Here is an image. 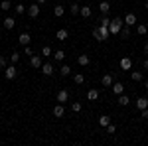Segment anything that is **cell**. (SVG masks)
I'll list each match as a JSON object with an SVG mask.
<instances>
[{
    "label": "cell",
    "instance_id": "6da1fadb",
    "mask_svg": "<svg viewBox=\"0 0 148 146\" xmlns=\"http://www.w3.org/2000/svg\"><path fill=\"white\" fill-rule=\"evenodd\" d=\"M123 26H125V18H114V20H111V24H109V32L111 34H121V30H123Z\"/></svg>",
    "mask_w": 148,
    "mask_h": 146
},
{
    "label": "cell",
    "instance_id": "7a4b0ae2",
    "mask_svg": "<svg viewBox=\"0 0 148 146\" xmlns=\"http://www.w3.org/2000/svg\"><path fill=\"white\" fill-rule=\"evenodd\" d=\"M56 101H57V103H61V105H65V103L69 101V91H67V89H59V91H57Z\"/></svg>",
    "mask_w": 148,
    "mask_h": 146
},
{
    "label": "cell",
    "instance_id": "3957f363",
    "mask_svg": "<svg viewBox=\"0 0 148 146\" xmlns=\"http://www.w3.org/2000/svg\"><path fill=\"white\" fill-rule=\"evenodd\" d=\"M26 12H28V16H30V18H38V16H40V4H38V2L30 4Z\"/></svg>",
    "mask_w": 148,
    "mask_h": 146
},
{
    "label": "cell",
    "instance_id": "277c9868",
    "mask_svg": "<svg viewBox=\"0 0 148 146\" xmlns=\"http://www.w3.org/2000/svg\"><path fill=\"white\" fill-rule=\"evenodd\" d=\"M97 32H99V42L107 40V38L111 36V32H109V26H99V28H97Z\"/></svg>",
    "mask_w": 148,
    "mask_h": 146
},
{
    "label": "cell",
    "instance_id": "5b68a950",
    "mask_svg": "<svg viewBox=\"0 0 148 146\" xmlns=\"http://www.w3.org/2000/svg\"><path fill=\"white\" fill-rule=\"evenodd\" d=\"M30 65L32 67H38V69H42V65H44V61H42V56H32L30 57Z\"/></svg>",
    "mask_w": 148,
    "mask_h": 146
},
{
    "label": "cell",
    "instance_id": "8992f818",
    "mask_svg": "<svg viewBox=\"0 0 148 146\" xmlns=\"http://www.w3.org/2000/svg\"><path fill=\"white\" fill-rule=\"evenodd\" d=\"M4 71H6V79H8V81L16 79V75H18V69L14 67V65H8V67L4 69Z\"/></svg>",
    "mask_w": 148,
    "mask_h": 146
},
{
    "label": "cell",
    "instance_id": "52a82bcc",
    "mask_svg": "<svg viewBox=\"0 0 148 146\" xmlns=\"http://www.w3.org/2000/svg\"><path fill=\"white\" fill-rule=\"evenodd\" d=\"M113 83H114V79L111 73H107V75H103L101 77V85L103 87H113Z\"/></svg>",
    "mask_w": 148,
    "mask_h": 146
},
{
    "label": "cell",
    "instance_id": "ba28073f",
    "mask_svg": "<svg viewBox=\"0 0 148 146\" xmlns=\"http://www.w3.org/2000/svg\"><path fill=\"white\" fill-rule=\"evenodd\" d=\"M18 42H20V45H28L32 42V36L28 34V32H22V34L18 36Z\"/></svg>",
    "mask_w": 148,
    "mask_h": 146
},
{
    "label": "cell",
    "instance_id": "9c48e42d",
    "mask_svg": "<svg viewBox=\"0 0 148 146\" xmlns=\"http://www.w3.org/2000/svg\"><path fill=\"white\" fill-rule=\"evenodd\" d=\"M65 114V107L61 105V103H57L56 107H53V117H57V119H61Z\"/></svg>",
    "mask_w": 148,
    "mask_h": 146
},
{
    "label": "cell",
    "instance_id": "30bf717a",
    "mask_svg": "<svg viewBox=\"0 0 148 146\" xmlns=\"http://www.w3.org/2000/svg\"><path fill=\"white\" fill-rule=\"evenodd\" d=\"M77 63H79L81 67H87V65L91 63V57L87 56V53H83V56H79V57H77Z\"/></svg>",
    "mask_w": 148,
    "mask_h": 146
},
{
    "label": "cell",
    "instance_id": "8fae6325",
    "mask_svg": "<svg viewBox=\"0 0 148 146\" xmlns=\"http://www.w3.org/2000/svg\"><path fill=\"white\" fill-rule=\"evenodd\" d=\"M111 89H113V93L119 97V95H123V93H125V85L116 81V83H113V87H111Z\"/></svg>",
    "mask_w": 148,
    "mask_h": 146
},
{
    "label": "cell",
    "instance_id": "7c38bea8",
    "mask_svg": "<svg viewBox=\"0 0 148 146\" xmlns=\"http://www.w3.org/2000/svg\"><path fill=\"white\" fill-rule=\"evenodd\" d=\"M134 24H136V14H132V12L126 14L125 16V26H134Z\"/></svg>",
    "mask_w": 148,
    "mask_h": 146
},
{
    "label": "cell",
    "instance_id": "4fadbf2b",
    "mask_svg": "<svg viewBox=\"0 0 148 146\" xmlns=\"http://www.w3.org/2000/svg\"><path fill=\"white\" fill-rule=\"evenodd\" d=\"M56 38H57V40H59V42H65V40H67V38H69V32H67V30H65V28H61V30H57Z\"/></svg>",
    "mask_w": 148,
    "mask_h": 146
},
{
    "label": "cell",
    "instance_id": "5bb4252c",
    "mask_svg": "<svg viewBox=\"0 0 148 146\" xmlns=\"http://www.w3.org/2000/svg\"><path fill=\"white\" fill-rule=\"evenodd\" d=\"M121 69H132V59H130V57H123V59H121Z\"/></svg>",
    "mask_w": 148,
    "mask_h": 146
},
{
    "label": "cell",
    "instance_id": "9a60e30c",
    "mask_svg": "<svg viewBox=\"0 0 148 146\" xmlns=\"http://www.w3.org/2000/svg\"><path fill=\"white\" fill-rule=\"evenodd\" d=\"M42 73L47 75V77L53 75V65H51V63H44V65H42Z\"/></svg>",
    "mask_w": 148,
    "mask_h": 146
},
{
    "label": "cell",
    "instance_id": "2e32d148",
    "mask_svg": "<svg viewBox=\"0 0 148 146\" xmlns=\"http://www.w3.org/2000/svg\"><path fill=\"white\" fill-rule=\"evenodd\" d=\"M136 107L142 111V109H148V99L146 97H138L136 99Z\"/></svg>",
    "mask_w": 148,
    "mask_h": 146
},
{
    "label": "cell",
    "instance_id": "e0dca14e",
    "mask_svg": "<svg viewBox=\"0 0 148 146\" xmlns=\"http://www.w3.org/2000/svg\"><path fill=\"white\" fill-rule=\"evenodd\" d=\"M99 10H101V14H107V12L111 10V4H109V0H103L101 4H99Z\"/></svg>",
    "mask_w": 148,
    "mask_h": 146
},
{
    "label": "cell",
    "instance_id": "ac0fdd59",
    "mask_svg": "<svg viewBox=\"0 0 148 146\" xmlns=\"http://www.w3.org/2000/svg\"><path fill=\"white\" fill-rule=\"evenodd\" d=\"M63 14H65V8H63V6H59V4L53 6V16H56V18H61Z\"/></svg>",
    "mask_w": 148,
    "mask_h": 146
},
{
    "label": "cell",
    "instance_id": "d6986e66",
    "mask_svg": "<svg viewBox=\"0 0 148 146\" xmlns=\"http://www.w3.org/2000/svg\"><path fill=\"white\" fill-rule=\"evenodd\" d=\"M111 124V117H99V126L101 128H107Z\"/></svg>",
    "mask_w": 148,
    "mask_h": 146
},
{
    "label": "cell",
    "instance_id": "ffe728a7",
    "mask_svg": "<svg viewBox=\"0 0 148 146\" xmlns=\"http://www.w3.org/2000/svg\"><path fill=\"white\" fill-rule=\"evenodd\" d=\"M4 28H6V30H12V28H14V26H16V20H14V18H4Z\"/></svg>",
    "mask_w": 148,
    "mask_h": 146
},
{
    "label": "cell",
    "instance_id": "44dd1931",
    "mask_svg": "<svg viewBox=\"0 0 148 146\" xmlns=\"http://www.w3.org/2000/svg\"><path fill=\"white\" fill-rule=\"evenodd\" d=\"M79 14L81 16H83V18H91V8H89V6H81V10H79Z\"/></svg>",
    "mask_w": 148,
    "mask_h": 146
},
{
    "label": "cell",
    "instance_id": "7402d4cb",
    "mask_svg": "<svg viewBox=\"0 0 148 146\" xmlns=\"http://www.w3.org/2000/svg\"><path fill=\"white\" fill-rule=\"evenodd\" d=\"M87 99H89V101H97V99H99V91H97V89H89Z\"/></svg>",
    "mask_w": 148,
    "mask_h": 146
},
{
    "label": "cell",
    "instance_id": "603a6c76",
    "mask_svg": "<svg viewBox=\"0 0 148 146\" xmlns=\"http://www.w3.org/2000/svg\"><path fill=\"white\" fill-rule=\"evenodd\" d=\"M130 79H132L134 83H140V81H142V71H132V73H130Z\"/></svg>",
    "mask_w": 148,
    "mask_h": 146
},
{
    "label": "cell",
    "instance_id": "cb8c5ba5",
    "mask_svg": "<svg viewBox=\"0 0 148 146\" xmlns=\"http://www.w3.org/2000/svg\"><path fill=\"white\" fill-rule=\"evenodd\" d=\"M116 101H119V105L126 107V105L130 103V99H128V95H125V93H123V95H119V99H116Z\"/></svg>",
    "mask_w": 148,
    "mask_h": 146
},
{
    "label": "cell",
    "instance_id": "d4e9b609",
    "mask_svg": "<svg viewBox=\"0 0 148 146\" xmlns=\"http://www.w3.org/2000/svg\"><path fill=\"white\" fill-rule=\"evenodd\" d=\"M53 59H56V61H63V59H65V51H63V49H57L56 53H53Z\"/></svg>",
    "mask_w": 148,
    "mask_h": 146
},
{
    "label": "cell",
    "instance_id": "484cf974",
    "mask_svg": "<svg viewBox=\"0 0 148 146\" xmlns=\"http://www.w3.org/2000/svg\"><path fill=\"white\" fill-rule=\"evenodd\" d=\"M73 81H75L77 85H83V83H85V75H83V73H75V75H73Z\"/></svg>",
    "mask_w": 148,
    "mask_h": 146
},
{
    "label": "cell",
    "instance_id": "4316f807",
    "mask_svg": "<svg viewBox=\"0 0 148 146\" xmlns=\"http://www.w3.org/2000/svg\"><path fill=\"white\" fill-rule=\"evenodd\" d=\"M10 8H12V2H10V0H2V2H0V10L8 12Z\"/></svg>",
    "mask_w": 148,
    "mask_h": 146
},
{
    "label": "cell",
    "instance_id": "83f0119b",
    "mask_svg": "<svg viewBox=\"0 0 148 146\" xmlns=\"http://www.w3.org/2000/svg\"><path fill=\"white\" fill-rule=\"evenodd\" d=\"M42 56H44V57H51V56H53V51H51L49 45H44V47H42Z\"/></svg>",
    "mask_w": 148,
    "mask_h": 146
},
{
    "label": "cell",
    "instance_id": "f1b7e54d",
    "mask_svg": "<svg viewBox=\"0 0 148 146\" xmlns=\"http://www.w3.org/2000/svg\"><path fill=\"white\" fill-rule=\"evenodd\" d=\"M79 10H81V6H79V4H77V2H75V4H71V6H69V12H71V14H73V16H77V14H79Z\"/></svg>",
    "mask_w": 148,
    "mask_h": 146
},
{
    "label": "cell",
    "instance_id": "f546056e",
    "mask_svg": "<svg viewBox=\"0 0 148 146\" xmlns=\"http://www.w3.org/2000/svg\"><path fill=\"white\" fill-rule=\"evenodd\" d=\"M59 73H61L63 77H67L69 73H71V67H69V65H61V67H59Z\"/></svg>",
    "mask_w": 148,
    "mask_h": 146
},
{
    "label": "cell",
    "instance_id": "4dcf8cb0",
    "mask_svg": "<svg viewBox=\"0 0 148 146\" xmlns=\"http://www.w3.org/2000/svg\"><path fill=\"white\" fill-rule=\"evenodd\" d=\"M146 32H148V28H146V26H144V24H138V26H136V34L144 36V34H146Z\"/></svg>",
    "mask_w": 148,
    "mask_h": 146
},
{
    "label": "cell",
    "instance_id": "1f68e13d",
    "mask_svg": "<svg viewBox=\"0 0 148 146\" xmlns=\"http://www.w3.org/2000/svg\"><path fill=\"white\" fill-rule=\"evenodd\" d=\"M121 36H123V38H128V36H130V26H123V30H121Z\"/></svg>",
    "mask_w": 148,
    "mask_h": 146
},
{
    "label": "cell",
    "instance_id": "d6a6232c",
    "mask_svg": "<svg viewBox=\"0 0 148 146\" xmlns=\"http://www.w3.org/2000/svg\"><path fill=\"white\" fill-rule=\"evenodd\" d=\"M10 61L12 63H18V61H20V53H18V51H12L10 53Z\"/></svg>",
    "mask_w": 148,
    "mask_h": 146
},
{
    "label": "cell",
    "instance_id": "836d02e7",
    "mask_svg": "<svg viewBox=\"0 0 148 146\" xmlns=\"http://www.w3.org/2000/svg\"><path fill=\"white\" fill-rule=\"evenodd\" d=\"M99 22H101V26H109V24H111V18H109L107 14H103V16H101V20H99Z\"/></svg>",
    "mask_w": 148,
    "mask_h": 146
},
{
    "label": "cell",
    "instance_id": "e575fe53",
    "mask_svg": "<svg viewBox=\"0 0 148 146\" xmlns=\"http://www.w3.org/2000/svg\"><path fill=\"white\" fill-rule=\"evenodd\" d=\"M24 53H26L28 57H32V56H34V49L30 47V44H28V45H24Z\"/></svg>",
    "mask_w": 148,
    "mask_h": 146
},
{
    "label": "cell",
    "instance_id": "d590c367",
    "mask_svg": "<svg viewBox=\"0 0 148 146\" xmlns=\"http://www.w3.org/2000/svg\"><path fill=\"white\" fill-rule=\"evenodd\" d=\"M14 10H16V14H24V12L28 10V8H26V6H24V4H18V6H16V8H14Z\"/></svg>",
    "mask_w": 148,
    "mask_h": 146
},
{
    "label": "cell",
    "instance_id": "8d00e7d4",
    "mask_svg": "<svg viewBox=\"0 0 148 146\" xmlns=\"http://www.w3.org/2000/svg\"><path fill=\"white\" fill-rule=\"evenodd\" d=\"M107 132H109V134H114V132H116V126H114V124L111 123L109 126H107Z\"/></svg>",
    "mask_w": 148,
    "mask_h": 146
},
{
    "label": "cell",
    "instance_id": "74e56055",
    "mask_svg": "<svg viewBox=\"0 0 148 146\" xmlns=\"http://www.w3.org/2000/svg\"><path fill=\"white\" fill-rule=\"evenodd\" d=\"M71 111H73V112H79L81 111V103H73V105H71Z\"/></svg>",
    "mask_w": 148,
    "mask_h": 146
},
{
    "label": "cell",
    "instance_id": "f35d334b",
    "mask_svg": "<svg viewBox=\"0 0 148 146\" xmlns=\"http://www.w3.org/2000/svg\"><path fill=\"white\" fill-rule=\"evenodd\" d=\"M4 67H8V65H6V57L0 56V69H4Z\"/></svg>",
    "mask_w": 148,
    "mask_h": 146
},
{
    "label": "cell",
    "instance_id": "ab89813d",
    "mask_svg": "<svg viewBox=\"0 0 148 146\" xmlns=\"http://www.w3.org/2000/svg\"><path fill=\"white\" fill-rule=\"evenodd\" d=\"M140 112H142V119H148V109H142Z\"/></svg>",
    "mask_w": 148,
    "mask_h": 146
},
{
    "label": "cell",
    "instance_id": "60d3db41",
    "mask_svg": "<svg viewBox=\"0 0 148 146\" xmlns=\"http://www.w3.org/2000/svg\"><path fill=\"white\" fill-rule=\"evenodd\" d=\"M142 67H144V69H148V59H144V61H142Z\"/></svg>",
    "mask_w": 148,
    "mask_h": 146
},
{
    "label": "cell",
    "instance_id": "b9f144b4",
    "mask_svg": "<svg viewBox=\"0 0 148 146\" xmlns=\"http://www.w3.org/2000/svg\"><path fill=\"white\" fill-rule=\"evenodd\" d=\"M36 2H38V4H44V2H46V0H36Z\"/></svg>",
    "mask_w": 148,
    "mask_h": 146
},
{
    "label": "cell",
    "instance_id": "7bdbcfd3",
    "mask_svg": "<svg viewBox=\"0 0 148 146\" xmlns=\"http://www.w3.org/2000/svg\"><path fill=\"white\" fill-rule=\"evenodd\" d=\"M144 51H146V53H148V44H146V45H144Z\"/></svg>",
    "mask_w": 148,
    "mask_h": 146
},
{
    "label": "cell",
    "instance_id": "ee69618b",
    "mask_svg": "<svg viewBox=\"0 0 148 146\" xmlns=\"http://www.w3.org/2000/svg\"><path fill=\"white\" fill-rule=\"evenodd\" d=\"M144 87H146V89H148V81H144Z\"/></svg>",
    "mask_w": 148,
    "mask_h": 146
},
{
    "label": "cell",
    "instance_id": "f6af8a7d",
    "mask_svg": "<svg viewBox=\"0 0 148 146\" xmlns=\"http://www.w3.org/2000/svg\"><path fill=\"white\" fill-rule=\"evenodd\" d=\"M146 10H148V0H146Z\"/></svg>",
    "mask_w": 148,
    "mask_h": 146
}]
</instances>
